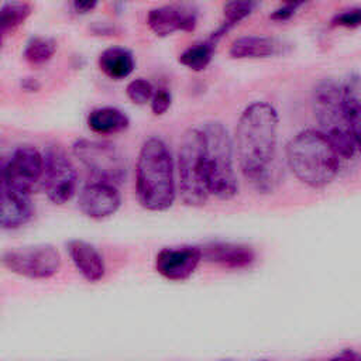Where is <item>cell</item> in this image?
<instances>
[{
  "label": "cell",
  "instance_id": "obj_1",
  "mask_svg": "<svg viewBox=\"0 0 361 361\" xmlns=\"http://www.w3.org/2000/svg\"><path fill=\"white\" fill-rule=\"evenodd\" d=\"M278 113L267 102L251 103L235 127V151L245 179L258 188L268 185L276 151Z\"/></svg>",
  "mask_w": 361,
  "mask_h": 361
},
{
  "label": "cell",
  "instance_id": "obj_2",
  "mask_svg": "<svg viewBox=\"0 0 361 361\" xmlns=\"http://www.w3.org/2000/svg\"><path fill=\"white\" fill-rule=\"evenodd\" d=\"M135 192L140 204L147 210L162 212L173 204V161L166 144L159 138H148L140 149Z\"/></svg>",
  "mask_w": 361,
  "mask_h": 361
},
{
  "label": "cell",
  "instance_id": "obj_3",
  "mask_svg": "<svg viewBox=\"0 0 361 361\" xmlns=\"http://www.w3.org/2000/svg\"><path fill=\"white\" fill-rule=\"evenodd\" d=\"M286 161L292 173L310 188H324L337 175L340 155L319 130H303L286 145Z\"/></svg>",
  "mask_w": 361,
  "mask_h": 361
},
{
  "label": "cell",
  "instance_id": "obj_4",
  "mask_svg": "<svg viewBox=\"0 0 361 361\" xmlns=\"http://www.w3.org/2000/svg\"><path fill=\"white\" fill-rule=\"evenodd\" d=\"M202 134L209 193L221 200L233 199L238 192V186L233 166V144L230 135L219 121L206 123Z\"/></svg>",
  "mask_w": 361,
  "mask_h": 361
},
{
  "label": "cell",
  "instance_id": "obj_5",
  "mask_svg": "<svg viewBox=\"0 0 361 361\" xmlns=\"http://www.w3.org/2000/svg\"><path fill=\"white\" fill-rule=\"evenodd\" d=\"M313 110L316 120L340 158L348 159L355 151V142L345 118L341 87L331 79L317 83L313 90Z\"/></svg>",
  "mask_w": 361,
  "mask_h": 361
},
{
  "label": "cell",
  "instance_id": "obj_6",
  "mask_svg": "<svg viewBox=\"0 0 361 361\" xmlns=\"http://www.w3.org/2000/svg\"><path fill=\"white\" fill-rule=\"evenodd\" d=\"M178 176L182 202L193 207L203 206L210 193L204 165V141L199 128H189L180 138Z\"/></svg>",
  "mask_w": 361,
  "mask_h": 361
},
{
  "label": "cell",
  "instance_id": "obj_7",
  "mask_svg": "<svg viewBox=\"0 0 361 361\" xmlns=\"http://www.w3.org/2000/svg\"><path fill=\"white\" fill-rule=\"evenodd\" d=\"M73 155L100 182L114 185L126 178L124 157L113 144L82 138L73 144Z\"/></svg>",
  "mask_w": 361,
  "mask_h": 361
},
{
  "label": "cell",
  "instance_id": "obj_8",
  "mask_svg": "<svg viewBox=\"0 0 361 361\" xmlns=\"http://www.w3.org/2000/svg\"><path fill=\"white\" fill-rule=\"evenodd\" d=\"M3 265L30 279H48L59 272L61 255L49 244L13 248L3 254Z\"/></svg>",
  "mask_w": 361,
  "mask_h": 361
},
{
  "label": "cell",
  "instance_id": "obj_9",
  "mask_svg": "<svg viewBox=\"0 0 361 361\" xmlns=\"http://www.w3.org/2000/svg\"><path fill=\"white\" fill-rule=\"evenodd\" d=\"M44 169L45 159L37 148L31 145L18 147L1 166L0 186L31 193L32 186L44 175Z\"/></svg>",
  "mask_w": 361,
  "mask_h": 361
},
{
  "label": "cell",
  "instance_id": "obj_10",
  "mask_svg": "<svg viewBox=\"0 0 361 361\" xmlns=\"http://www.w3.org/2000/svg\"><path fill=\"white\" fill-rule=\"evenodd\" d=\"M44 189L54 204H63L76 192V169L59 147H51L45 157Z\"/></svg>",
  "mask_w": 361,
  "mask_h": 361
},
{
  "label": "cell",
  "instance_id": "obj_11",
  "mask_svg": "<svg viewBox=\"0 0 361 361\" xmlns=\"http://www.w3.org/2000/svg\"><path fill=\"white\" fill-rule=\"evenodd\" d=\"M202 258L200 247H165L155 257V269L169 281H185L195 272Z\"/></svg>",
  "mask_w": 361,
  "mask_h": 361
},
{
  "label": "cell",
  "instance_id": "obj_12",
  "mask_svg": "<svg viewBox=\"0 0 361 361\" xmlns=\"http://www.w3.org/2000/svg\"><path fill=\"white\" fill-rule=\"evenodd\" d=\"M147 24L158 37L175 31H193L197 24V10L189 4H165L148 11Z\"/></svg>",
  "mask_w": 361,
  "mask_h": 361
},
{
  "label": "cell",
  "instance_id": "obj_13",
  "mask_svg": "<svg viewBox=\"0 0 361 361\" xmlns=\"http://www.w3.org/2000/svg\"><path fill=\"white\" fill-rule=\"evenodd\" d=\"M78 204L85 216L94 220H102L118 210L121 197L113 183L97 180L86 185L82 189Z\"/></svg>",
  "mask_w": 361,
  "mask_h": 361
},
{
  "label": "cell",
  "instance_id": "obj_14",
  "mask_svg": "<svg viewBox=\"0 0 361 361\" xmlns=\"http://www.w3.org/2000/svg\"><path fill=\"white\" fill-rule=\"evenodd\" d=\"M30 193L0 186V224L6 230L24 226L32 217Z\"/></svg>",
  "mask_w": 361,
  "mask_h": 361
},
{
  "label": "cell",
  "instance_id": "obj_15",
  "mask_svg": "<svg viewBox=\"0 0 361 361\" xmlns=\"http://www.w3.org/2000/svg\"><path fill=\"white\" fill-rule=\"evenodd\" d=\"M202 252L206 261L227 269L248 268L255 261L254 250L244 244L216 241L202 247Z\"/></svg>",
  "mask_w": 361,
  "mask_h": 361
},
{
  "label": "cell",
  "instance_id": "obj_16",
  "mask_svg": "<svg viewBox=\"0 0 361 361\" xmlns=\"http://www.w3.org/2000/svg\"><path fill=\"white\" fill-rule=\"evenodd\" d=\"M68 252L73 265L86 281L97 282L104 276L106 265L103 257L89 243L72 240L68 243Z\"/></svg>",
  "mask_w": 361,
  "mask_h": 361
},
{
  "label": "cell",
  "instance_id": "obj_17",
  "mask_svg": "<svg viewBox=\"0 0 361 361\" xmlns=\"http://www.w3.org/2000/svg\"><path fill=\"white\" fill-rule=\"evenodd\" d=\"M341 92L345 118L355 147L361 151V76L351 73L341 86Z\"/></svg>",
  "mask_w": 361,
  "mask_h": 361
},
{
  "label": "cell",
  "instance_id": "obj_18",
  "mask_svg": "<svg viewBox=\"0 0 361 361\" xmlns=\"http://www.w3.org/2000/svg\"><path fill=\"white\" fill-rule=\"evenodd\" d=\"M283 44L271 37H258V35H248L240 37L233 41L230 47V56L235 59L244 58H265L272 56L282 52Z\"/></svg>",
  "mask_w": 361,
  "mask_h": 361
},
{
  "label": "cell",
  "instance_id": "obj_19",
  "mask_svg": "<svg viewBox=\"0 0 361 361\" xmlns=\"http://www.w3.org/2000/svg\"><path fill=\"white\" fill-rule=\"evenodd\" d=\"M100 71L110 79L120 80L127 78L134 71L133 54L121 47L106 48L97 59Z\"/></svg>",
  "mask_w": 361,
  "mask_h": 361
},
{
  "label": "cell",
  "instance_id": "obj_20",
  "mask_svg": "<svg viewBox=\"0 0 361 361\" xmlns=\"http://www.w3.org/2000/svg\"><path fill=\"white\" fill-rule=\"evenodd\" d=\"M128 117L116 107H99L89 113L87 127L96 134H117L127 130Z\"/></svg>",
  "mask_w": 361,
  "mask_h": 361
},
{
  "label": "cell",
  "instance_id": "obj_21",
  "mask_svg": "<svg viewBox=\"0 0 361 361\" xmlns=\"http://www.w3.org/2000/svg\"><path fill=\"white\" fill-rule=\"evenodd\" d=\"M257 7L255 1H228L224 6V18L220 24V27L210 35V41L214 44L227 34L233 27H235L241 20L248 17L254 8Z\"/></svg>",
  "mask_w": 361,
  "mask_h": 361
},
{
  "label": "cell",
  "instance_id": "obj_22",
  "mask_svg": "<svg viewBox=\"0 0 361 361\" xmlns=\"http://www.w3.org/2000/svg\"><path fill=\"white\" fill-rule=\"evenodd\" d=\"M32 13V6L25 1H11L4 3L0 11V32L1 38L8 31L16 30L21 25Z\"/></svg>",
  "mask_w": 361,
  "mask_h": 361
},
{
  "label": "cell",
  "instance_id": "obj_23",
  "mask_svg": "<svg viewBox=\"0 0 361 361\" xmlns=\"http://www.w3.org/2000/svg\"><path fill=\"white\" fill-rule=\"evenodd\" d=\"M214 47L216 44L210 39L193 44L179 55V62L192 71H203L213 58Z\"/></svg>",
  "mask_w": 361,
  "mask_h": 361
},
{
  "label": "cell",
  "instance_id": "obj_24",
  "mask_svg": "<svg viewBox=\"0 0 361 361\" xmlns=\"http://www.w3.org/2000/svg\"><path fill=\"white\" fill-rule=\"evenodd\" d=\"M56 51V41L48 37L31 38L24 49V58L32 65H41L48 62Z\"/></svg>",
  "mask_w": 361,
  "mask_h": 361
},
{
  "label": "cell",
  "instance_id": "obj_25",
  "mask_svg": "<svg viewBox=\"0 0 361 361\" xmlns=\"http://www.w3.org/2000/svg\"><path fill=\"white\" fill-rule=\"evenodd\" d=\"M126 93H127L128 99L135 104H145L155 94L151 82H148L147 79H142V78L131 80L127 85Z\"/></svg>",
  "mask_w": 361,
  "mask_h": 361
},
{
  "label": "cell",
  "instance_id": "obj_26",
  "mask_svg": "<svg viewBox=\"0 0 361 361\" xmlns=\"http://www.w3.org/2000/svg\"><path fill=\"white\" fill-rule=\"evenodd\" d=\"M331 25L334 27H345V28H357L361 25V7H351L338 11L331 18Z\"/></svg>",
  "mask_w": 361,
  "mask_h": 361
},
{
  "label": "cell",
  "instance_id": "obj_27",
  "mask_svg": "<svg viewBox=\"0 0 361 361\" xmlns=\"http://www.w3.org/2000/svg\"><path fill=\"white\" fill-rule=\"evenodd\" d=\"M171 102H172V97H171V93L169 90L161 87L155 92L154 97H152V102H151V110L155 116H161L164 114L169 106H171Z\"/></svg>",
  "mask_w": 361,
  "mask_h": 361
},
{
  "label": "cell",
  "instance_id": "obj_28",
  "mask_svg": "<svg viewBox=\"0 0 361 361\" xmlns=\"http://www.w3.org/2000/svg\"><path fill=\"white\" fill-rule=\"evenodd\" d=\"M302 4H303V1H286L271 14V18L276 20V21H285V20L290 18L295 14L296 8L300 7Z\"/></svg>",
  "mask_w": 361,
  "mask_h": 361
},
{
  "label": "cell",
  "instance_id": "obj_29",
  "mask_svg": "<svg viewBox=\"0 0 361 361\" xmlns=\"http://www.w3.org/2000/svg\"><path fill=\"white\" fill-rule=\"evenodd\" d=\"M97 6V1H73L72 7L78 14H86L92 11Z\"/></svg>",
  "mask_w": 361,
  "mask_h": 361
},
{
  "label": "cell",
  "instance_id": "obj_30",
  "mask_svg": "<svg viewBox=\"0 0 361 361\" xmlns=\"http://www.w3.org/2000/svg\"><path fill=\"white\" fill-rule=\"evenodd\" d=\"M331 361H361V355L353 350H345L336 355Z\"/></svg>",
  "mask_w": 361,
  "mask_h": 361
},
{
  "label": "cell",
  "instance_id": "obj_31",
  "mask_svg": "<svg viewBox=\"0 0 361 361\" xmlns=\"http://www.w3.org/2000/svg\"><path fill=\"white\" fill-rule=\"evenodd\" d=\"M20 85L27 92H38L41 87V83L34 78H24V79H21Z\"/></svg>",
  "mask_w": 361,
  "mask_h": 361
}]
</instances>
